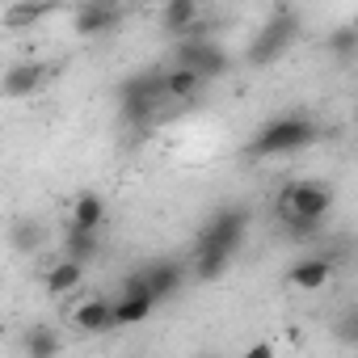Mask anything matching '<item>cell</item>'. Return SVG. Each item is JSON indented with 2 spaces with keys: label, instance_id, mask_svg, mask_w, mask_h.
Listing matches in <instances>:
<instances>
[{
  "label": "cell",
  "instance_id": "cell-1",
  "mask_svg": "<svg viewBox=\"0 0 358 358\" xmlns=\"http://www.w3.org/2000/svg\"><path fill=\"white\" fill-rule=\"evenodd\" d=\"M164 106V72L156 68H143V72H131L122 85H118V118L135 131L152 127L156 114Z\"/></svg>",
  "mask_w": 358,
  "mask_h": 358
},
{
  "label": "cell",
  "instance_id": "cell-2",
  "mask_svg": "<svg viewBox=\"0 0 358 358\" xmlns=\"http://www.w3.org/2000/svg\"><path fill=\"white\" fill-rule=\"evenodd\" d=\"M316 139H320V127L308 114H278L253 135L249 156H291V152L312 148Z\"/></svg>",
  "mask_w": 358,
  "mask_h": 358
},
{
  "label": "cell",
  "instance_id": "cell-3",
  "mask_svg": "<svg viewBox=\"0 0 358 358\" xmlns=\"http://www.w3.org/2000/svg\"><path fill=\"white\" fill-rule=\"evenodd\" d=\"M333 211V190L324 182H287L278 194V215L282 224H324V215Z\"/></svg>",
  "mask_w": 358,
  "mask_h": 358
},
{
  "label": "cell",
  "instance_id": "cell-4",
  "mask_svg": "<svg viewBox=\"0 0 358 358\" xmlns=\"http://www.w3.org/2000/svg\"><path fill=\"white\" fill-rule=\"evenodd\" d=\"M177 68H190V72L207 85V80H220V76L232 72V55H228L215 38H207L203 26H199V30H190L186 38H177Z\"/></svg>",
  "mask_w": 358,
  "mask_h": 358
},
{
  "label": "cell",
  "instance_id": "cell-5",
  "mask_svg": "<svg viewBox=\"0 0 358 358\" xmlns=\"http://www.w3.org/2000/svg\"><path fill=\"white\" fill-rule=\"evenodd\" d=\"M245 236H249V211L245 207H220L199 228L194 249H220V253H232L236 257V249L245 245Z\"/></svg>",
  "mask_w": 358,
  "mask_h": 358
},
{
  "label": "cell",
  "instance_id": "cell-6",
  "mask_svg": "<svg viewBox=\"0 0 358 358\" xmlns=\"http://www.w3.org/2000/svg\"><path fill=\"white\" fill-rule=\"evenodd\" d=\"M295 30H299L295 13L278 9V13L257 30V38L249 43V64H253V68H270L274 59H282V55L291 51V43H295Z\"/></svg>",
  "mask_w": 358,
  "mask_h": 358
},
{
  "label": "cell",
  "instance_id": "cell-7",
  "mask_svg": "<svg viewBox=\"0 0 358 358\" xmlns=\"http://www.w3.org/2000/svg\"><path fill=\"white\" fill-rule=\"evenodd\" d=\"M47 76H51V68L43 59H17V64H9L0 72V97H9V101L34 97L47 85Z\"/></svg>",
  "mask_w": 358,
  "mask_h": 358
},
{
  "label": "cell",
  "instance_id": "cell-8",
  "mask_svg": "<svg viewBox=\"0 0 358 358\" xmlns=\"http://www.w3.org/2000/svg\"><path fill=\"white\" fill-rule=\"evenodd\" d=\"M110 308H114V329L143 324V320L156 312V303H152V295H148V287H143V274H131V278L122 282V295L110 299Z\"/></svg>",
  "mask_w": 358,
  "mask_h": 358
},
{
  "label": "cell",
  "instance_id": "cell-9",
  "mask_svg": "<svg viewBox=\"0 0 358 358\" xmlns=\"http://www.w3.org/2000/svg\"><path fill=\"white\" fill-rule=\"evenodd\" d=\"M333 270H337V257L333 253H308L299 262H291L287 270V282L295 291H324L333 282Z\"/></svg>",
  "mask_w": 358,
  "mask_h": 358
},
{
  "label": "cell",
  "instance_id": "cell-10",
  "mask_svg": "<svg viewBox=\"0 0 358 358\" xmlns=\"http://www.w3.org/2000/svg\"><path fill=\"white\" fill-rule=\"evenodd\" d=\"M122 26V9L118 5H101V0H89L72 13V34L80 38H101V34H114Z\"/></svg>",
  "mask_w": 358,
  "mask_h": 358
},
{
  "label": "cell",
  "instance_id": "cell-11",
  "mask_svg": "<svg viewBox=\"0 0 358 358\" xmlns=\"http://www.w3.org/2000/svg\"><path fill=\"white\" fill-rule=\"evenodd\" d=\"M139 274H143V287H148V295H152L156 308H160L164 299H173L177 291H182V282H186V266L173 262V257H160V262L143 266Z\"/></svg>",
  "mask_w": 358,
  "mask_h": 358
},
{
  "label": "cell",
  "instance_id": "cell-12",
  "mask_svg": "<svg viewBox=\"0 0 358 358\" xmlns=\"http://www.w3.org/2000/svg\"><path fill=\"white\" fill-rule=\"evenodd\" d=\"M72 324H76L80 333H89V337L110 333V329H114V308H110V299H106V295L80 299V303L72 308Z\"/></svg>",
  "mask_w": 358,
  "mask_h": 358
},
{
  "label": "cell",
  "instance_id": "cell-13",
  "mask_svg": "<svg viewBox=\"0 0 358 358\" xmlns=\"http://www.w3.org/2000/svg\"><path fill=\"white\" fill-rule=\"evenodd\" d=\"M199 22H203V5H199V0H169V5L160 9V26L169 34H177V38H186L190 30H199Z\"/></svg>",
  "mask_w": 358,
  "mask_h": 358
},
{
  "label": "cell",
  "instance_id": "cell-14",
  "mask_svg": "<svg viewBox=\"0 0 358 358\" xmlns=\"http://www.w3.org/2000/svg\"><path fill=\"white\" fill-rule=\"evenodd\" d=\"M106 224V199L85 190L72 199V211H68V228H80V232H101Z\"/></svg>",
  "mask_w": 358,
  "mask_h": 358
},
{
  "label": "cell",
  "instance_id": "cell-15",
  "mask_svg": "<svg viewBox=\"0 0 358 358\" xmlns=\"http://www.w3.org/2000/svg\"><path fill=\"white\" fill-rule=\"evenodd\" d=\"M22 354L26 358H59L64 354V337L55 324H34L22 333Z\"/></svg>",
  "mask_w": 358,
  "mask_h": 358
},
{
  "label": "cell",
  "instance_id": "cell-16",
  "mask_svg": "<svg viewBox=\"0 0 358 358\" xmlns=\"http://www.w3.org/2000/svg\"><path fill=\"white\" fill-rule=\"evenodd\" d=\"M85 270L89 266H76V262H55L47 274H43V287H47V295H72V291H80V282H85Z\"/></svg>",
  "mask_w": 358,
  "mask_h": 358
},
{
  "label": "cell",
  "instance_id": "cell-17",
  "mask_svg": "<svg viewBox=\"0 0 358 358\" xmlns=\"http://www.w3.org/2000/svg\"><path fill=\"white\" fill-rule=\"evenodd\" d=\"M203 80L190 68H164V101H194Z\"/></svg>",
  "mask_w": 358,
  "mask_h": 358
},
{
  "label": "cell",
  "instance_id": "cell-18",
  "mask_svg": "<svg viewBox=\"0 0 358 358\" xmlns=\"http://www.w3.org/2000/svg\"><path fill=\"white\" fill-rule=\"evenodd\" d=\"M228 266H232V253H220V249H194L190 274H194L199 282H215V278L228 274Z\"/></svg>",
  "mask_w": 358,
  "mask_h": 358
},
{
  "label": "cell",
  "instance_id": "cell-19",
  "mask_svg": "<svg viewBox=\"0 0 358 358\" xmlns=\"http://www.w3.org/2000/svg\"><path fill=\"white\" fill-rule=\"evenodd\" d=\"M64 253H68V262H76V266H89V262L101 253V236H97V232L68 228V236H64Z\"/></svg>",
  "mask_w": 358,
  "mask_h": 358
},
{
  "label": "cell",
  "instance_id": "cell-20",
  "mask_svg": "<svg viewBox=\"0 0 358 358\" xmlns=\"http://www.w3.org/2000/svg\"><path fill=\"white\" fill-rule=\"evenodd\" d=\"M51 17V9L47 5H9L5 13H0V22H5V30H34L38 22H47Z\"/></svg>",
  "mask_w": 358,
  "mask_h": 358
},
{
  "label": "cell",
  "instance_id": "cell-21",
  "mask_svg": "<svg viewBox=\"0 0 358 358\" xmlns=\"http://www.w3.org/2000/svg\"><path fill=\"white\" fill-rule=\"evenodd\" d=\"M43 241H47V228H43L38 220H22V224L9 228V245H13L17 253H38Z\"/></svg>",
  "mask_w": 358,
  "mask_h": 358
},
{
  "label": "cell",
  "instance_id": "cell-22",
  "mask_svg": "<svg viewBox=\"0 0 358 358\" xmlns=\"http://www.w3.org/2000/svg\"><path fill=\"white\" fill-rule=\"evenodd\" d=\"M329 47H333V51H337V55H345V59H350V55H354V51H358V34H354V30H350V26H341V30H337V34H333V38H329Z\"/></svg>",
  "mask_w": 358,
  "mask_h": 358
},
{
  "label": "cell",
  "instance_id": "cell-23",
  "mask_svg": "<svg viewBox=\"0 0 358 358\" xmlns=\"http://www.w3.org/2000/svg\"><path fill=\"white\" fill-rule=\"evenodd\" d=\"M245 358H274V345H270V341H253V345L245 350Z\"/></svg>",
  "mask_w": 358,
  "mask_h": 358
},
{
  "label": "cell",
  "instance_id": "cell-24",
  "mask_svg": "<svg viewBox=\"0 0 358 358\" xmlns=\"http://www.w3.org/2000/svg\"><path fill=\"white\" fill-rule=\"evenodd\" d=\"M203 358H215V354H203Z\"/></svg>",
  "mask_w": 358,
  "mask_h": 358
}]
</instances>
